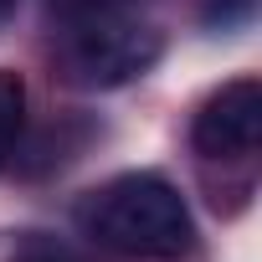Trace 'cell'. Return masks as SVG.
<instances>
[{
  "label": "cell",
  "instance_id": "277c9868",
  "mask_svg": "<svg viewBox=\"0 0 262 262\" xmlns=\"http://www.w3.org/2000/svg\"><path fill=\"white\" fill-rule=\"evenodd\" d=\"M21 128H26V82L0 67V170L21 149Z\"/></svg>",
  "mask_w": 262,
  "mask_h": 262
},
{
  "label": "cell",
  "instance_id": "52a82bcc",
  "mask_svg": "<svg viewBox=\"0 0 262 262\" xmlns=\"http://www.w3.org/2000/svg\"><path fill=\"white\" fill-rule=\"evenodd\" d=\"M16 6H21V0H0V26H6V21L16 16Z\"/></svg>",
  "mask_w": 262,
  "mask_h": 262
},
{
  "label": "cell",
  "instance_id": "7a4b0ae2",
  "mask_svg": "<svg viewBox=\"0 0 262 262\" xmlns=\"http://www.w3.org/2000/svg\"><path fill=\"white\" fill-rule=\"evenodd\" d=\"M165 52V36L155 21H144L134 6H113V11H88L67 16L57 31V72L72 88H123L144 77Z\"/></svg>",
  "mask_w": 262,
  "mask_h": 262
},
{
  "label": "cell",
  "instance_id": "8992f818",
  "mask_svg": "<svg viewBox=\"0 0 262 262\" xmlns=\"http://www.w3.org/2000/svg\"><path fill=\"white\" fill-rule=\"evenodd\" d=\"M11 262H72L62 247H52V242H26L21 252H11Z\"/></svg>",
  "mask_w": 262,
  "mask_h": 262
},
{
  "label": "cell",
  "instance_id": "6da1fadb",
  "mask_svg": "<svg viewBox=\"0 0 262 262\" xmlns=\"http://www.w3.org/2000/svg\"><path fill=\"white\" fill-rule=\"evenodd\" d=\"M77 226L98 247H108L118 257H144V262H170V257L190 252V242H195L185 195L155 170H128V175H113L98 190H88L77 206Z\"/></svg>",
  "mask_w": 262,
  "mask_h": 262
},
{
  "label": "cell",
  "instance_id": "5b68a950",
  "mask_svg": "<svg viewBox=\"0 0 262 262\" xmlns=\"http://www.w3.org/2000/svg\"><path fill=\"white\" fill-rule=\"evenodd\" d=\"M52 16L67 21V16H88V11H113V6H134V0H47Z\"/></svg>",
  "mask_w": 262,
  "mask_h": 262
},
{
  "label": "cell",
  "instance_id": "3957f363",
  "mask_svg": "<svg viewBox=\"0 0 262 262\" xmlns=\"http://www.w3.org/2000/svg\"><path fill=\"white\" fill-rule=\"evenodd\" d=\"M190 144L201 160H221V165L257 155V144H262V88H257V77H231L201 103V113L190 123Z\"/></svg>",
  "mask_w": 262,
  "mask_h": 262
}]
</instances>
